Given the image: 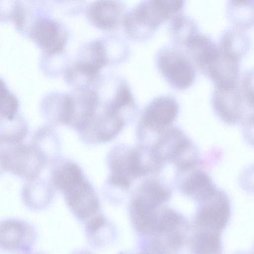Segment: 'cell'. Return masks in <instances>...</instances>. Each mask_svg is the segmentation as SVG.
<instances>
[{"label":"cell","mask_w":254,"mask_h":254,"mask_svg":"<svg viewBox=\"0 0 254 254\" xmlns=\"http://www.w3.org/2000/svg\"><path fill=\"white\" fill-rule=\"evenodd\" d=\"M0 154L1 171L26 181L38 177L47 163L30 143L0 145Z\"/></svg>","instance_id":"7"},{"label":"cell","mask_w":254,"mask_h":254,"mask_svg":"<svg viewBox=\"0 0 254 254\" xmlns=\"http://www.w3.org/2000/svg\"><path fill=\"white\" fill-rule=\"evenodd\" d=\"M203 74L220 55L217 44L209 36L199 32L190 37L181 47Z\"/></svg>","instance_id":"12"},{"label":"cell","mask_w":254,"mask_h":254,"mask_svg":"<svg viewBox=\"0 0 254 254\" xmlns=\"http://www.w3.org/2000/svg\"><path fill=\"white\" fill-rule=\"evenodd\" d=\"M52 163L50 182L63 195L77 220L84 225L101 215L99 197L81 167L72 160L60 157Z\"/></svg>","instance_id":"1"},{"label":"cell","mask_w":254,"mask_h":254,"mask_svg":"<svg viewBox=\"0 0 254 254\" xmlns=\"http://www.w3.org/2000/svg\"><path fill=\"white\" fill-rule=\"evenodd\" d=\"M128 11L121 0H97L90 6L88 16L97 27L106 30H114L123 25Z\"/></svg>","instance_id":"13"},{"label":"cell","mask_w":254,"mask_h":254,"mask_svg":"<svg viewBox=\"0 0 254 254\" xmlns=\"http://www.w3.org/2000/svg\"><path fill=\"white\" fill-rule=\"evenodd\" d=\"M193 250L198 254L221 253V233L200 229L194 238Z\"/></svg>","instance_id":"26"},{"label":"cell","mask_w":254,"mask_h":254,"mask_svg":"<svg viewBox=\"0 0 254 254\" xmlns=\"http://www.w3.org/2000/svg\"><path fill=\"white\" fill-rule=\"evenodd\" d=\"M0 145L22 143L29 132L27 121L19 115L10 120H0Z\"/></svg>","instance_id":"23"},{"label":"cell","mask_w":254,"mask_h":254,"mask_svg":"<svg viewBox=\"0 0 254 254\" xmlns=\"http://www.w3.org/2000/svg\"><path fill=\"white\" fill-rule=\"evenodd\" d=\"M243 135L246 140L254 147V109L243 120Z\"/></svg>","instance_id":"29"},{"label":"cell","mask_w":254,"mask_h":254,"mask_svg":"<svg viewBox=\"0 0 254 254\" xmlns=\"http://www.w3.org/2000/svg\"><path fill=\"white\" fill-rule=\"evenodd\" d=\"M227 13L234 27L245 31L254 26V0H229Z\"/></svg>","instance_id":"21"},{"label":"cell","mask_w":254,"mask_h":254,"mask_svg":"<svg viewBox=\"0 0 254 254\" xmlns=\"http://www.w3.org/2000/svg\"><path fill=\"white\" fill-rule=\"evenodd\" d=\"M72 97V112L69 127L78 133L97 112L99 99L91 87L73 88L70 92Z\"/></svg>","instance_id":"11"},{"label":"cell","mask_w":254,"mask_h":254,"mask_svg":"<svg viewBox=\"0 0 254 254\" xmlns=\"http://www.w3.org/2000/svg\"><path fill=\"white\" fill-rule=\"evenodd\" d=\"M250 45L244 31L233 27L222 33L218 46L222 54L240 62L249 51Z\"/></svg>","instance_id":"18"},{"label":"cell","mask_w":254,"mask_h":254,"mask_svg":"<svg viewBox=\"0 0 254 254\" xmlns=\"http://www.w3.org/2000/svg\"><path fill=\"white\" fill-rule=\"evenodd\" d=\"M40 109L47 124L69 126L72 111L70 93L54 91L46 94L40 102Z\"/></svg>","instance_id":"14"},{"label":"cell","mask_w":254,"mask_h":254,"mask_svg":"<svg viewBox=\"0 0 254 254\" xmlns=\"http://www.w3.org/2000/svg\"><path fill=\"white\" fill-rule=\"evenodd\" d=\"M31 36L45 56L60 54L65 46V34L51 20L44 19L36 22L32 29Z\"/></svg>","instance_id":"15"},{"label":"cell","mask_w":254,"mask_h":254,"mask_svg":"<svg viewBox=\"0 0 254 254\" xmlns=\"http://www.w3.org/2000/svg\"><path fill=\"white\" fill-rule=\"evenodd\" d=\"M217 189L209 176L201 170L193 171L182 186L185 194L199 203L210 197Z\"/></svg>","instance_id":"19"},{"label":"cell","mask_w":254,"mask_h":254,"mask_svg":"<svg viewBox=\"0 0 254 254\" xmlns=\"http://www.w3.org/2000/svg\"><path fill=\"white\" fill-rule=\"evenodd\" d=\"M157 68L169 86L182 91L189 88L196 77V68L185 53L171 44L161 48L155 56Z\"/></svg>","instance_id":"5"},{"label":"cell","mask_w":254,"mask_h":254,"mask_svg":"<svg viewBox=\"0 0 254 254\" xmlns=\"http://www.w3.org/2000/svg\"><path fill=\"white\" fill-rule=\"evenodd\" d=\"M104 42L91 43L79 54L64 73V79L73 88L92 87L102 68L109 65Z\"/></svg>","instance_id":"6"},{"label":"cell","mask_w":254,"mask_h":254,"mask_svg":"<svg viewBox=\"0 0 254 254\" xmlns=\"http://www.w3.org/2000/svg\"><path fill=\"white\" fill-rule=\"evenodd\" d=\"M50 182L40 179L39 176L27 180L21 191V196L25 206L32 211L46 209L54 198V190Z\"/></svg>","instance_id":"16"},{"label":"cell","mask_w":254,"mask_h":254,"mask_svg":"<svg viewBox=\"0 0 254 254\" xmlns=\"http://www.w3.org/2000/svg\"><path fill=\"white\" fill-rule=\"evenodd\" d=\"M174 15L165 0H142L127 12L123 25L125 34L131 41H145Z\"/></svg>","instance_id":"2"},{"label":"cell","mask_w":254,"mask_h":254,"mask_svg":"<svg viewBox=\"0 0 254 254\" xmlns=\"http://www.w3.org/2000/svg\"><path fill=\"white\" fill-rule=\"evenodd\" d=\"M240 88L246 104L251 109H254V69L244 73Z\"/></svg>","instance_id":"28"},{"label":"cell","mask_w":254,"mask_h":254,"mask_svg":"<svg viewBox=\"0 0 254 254\" xmlns=\"http://www.w3.org/2000/svg\"><path fill=\"white\" fill-rule=\"evenodd\" d=\"M54 127L47 124L39 127L34 132L30 143L47 163H51L59 157L60 140Z\"/></svg>","instance_id":"20"},{"label":"cell","mask_w":254,"mask_h":254,"mask_svg":"<svg viewBox=\"0 0 254 254\" xmlns=\"http://www.w3.org/2000/svg\"><path fill=\"white\" fill-rule=\"evenodd\" d=\"M163 161L174 163L182 170L193 168L198 159V150L180 127L172 126L150 146Z\"/></svg>","instance_id":"4"},{"label":"cell","mask_w":254,"mask_h":254,"mask_svg":"<svg viewBox=\"0 0 254 254\" xmlns=\"http://www.w3.org/2000/svg\"><path fill=\"white\" fill-rule=\"evenodd\" d=\"M0 120H10L19 114V102L15 95L8 89L5 82L0 80Z\"/></svg>","instance_id":"27"},{"label":"cell","mask_w":254,"mask_h":254,"mask_svg":"<svg viewBox=\"0 0 254 254\" xmlns=\"http://www.w3.org/2000/svg\"><path fill=\"white\" fill-rule=\"evenodd\" d=\"M199 32L196 21L183 12L170 19L169 34L171 44L177 47H181L187 40Z\"/></svg>","instance_id":"22"},{"label":"cell","mask_w":254,"mask_h":254,"mask_svg":"<svg viewBox=\"0 0 254 254\" xmlns=\"http://www.w3.org/2000/svg\"><path fill=\"white\" fill-rule=\"evenodd\" d=\"M169 190L160 182L155 180L145 181L140 187L135 199L153 209H157L168 200Z\"/></svg>","instance_id":"24"},{"label":"cell","mask_w":254,"mask_h":254,"mask_svg":"<svg viewBox=\"0 0 254 254\" xmlns=\"http://www.w3.org/2000/svg\"><path fill=\"white\" fill-rule=\"evenodd\" d=\"M37 234L29 223L17 219L0 222V250L8 253H29L36 241Z\"/></svg>","instance_id":"9"},{"label":"cell","mask_w":254,"mask_h":254,"mask_svg":"<svg viewBox=\"0 0 254 254\" xmlns=\"http://www.w3.org/2000/svg\"><path fill=\"white\" fill-rule=\"evenodd\" d=\"M240 62L225 56L220 52L218 58L204 75L213 81L216 87L236 86L239 77Z\"/></svg>","instance_id":"17"},{"label":"cell","mask_w":254,"mask_h":254,"mask_svg":"<svg viewBox=\"0 0 254 254\" xmlns=\"http://www.w3.org/2000/svg\"><path fill=\"white\" fill-rule=\"evenodd\" d=\"M195 222L200 229L221 233L227 226L231 215L230 199L223 190L217 189L208 199L200 203Z\"/></svg>","instance_id":"8"},{"label":"cell","mask_w":254,"mask_h":254,"mask_svg":"<svg viewBox=\"0 0 254 254\" xmlns=\"http://www.w3.org/2000/svg\"><path fill=\"white\" fill-rule=\"evenodd\" d=\"M245 104L238 85L230 88L215 87L212 97L213 109L225 123L234 125L242 122L246 115Z\"/></svg>","instance_id":"10"},{"label":"cell","mask_w":254,"mask_h":254,"mask_svg":"<svg viewBox=\"0 0 254 254\" xmlns=\"http://www.w3.org/2000/svg\"><path fill=\"white\" fill-rule=\"evenodd\" d=\"M84 226L87 241L92 248L103 247L112 238V228L103 215L88 222Z\"/></svg>","instance_id":"25"},{"label":"cell","mask_w":254,"mask_h":254,"mask_svg":"<svg viewBox=\"0 0 254 254\" xmlns=\"http://www.w3.org/2000/svg\"><path fill=\"white\" fill-rule=\"evenodd\" d=\"M180 111L176 98L169 94L158 96L143 109L136 127V135L140 144L149 146L172 126Z\"/></svg>","instance_id":"3"}]
</instances>
